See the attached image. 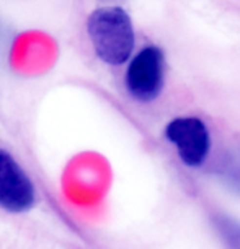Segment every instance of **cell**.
Returning <instances> with one entry per match:
<instances>
[{"label":"cell","instance_id":"2","mask_svg":"<svg viewBox=\"0 0 240 249\" xmlns=\"http://www.w3.org/2000/svg\"><path fill=\"white\" fill-rule=\"evenodd\" d=\"M126 87L138 101H152L163 87V54L159 48H145L133 59L126 72Z\"/></svg>","mask_w":240,"mask_h":249},{"label":"cell","instance_id":"5","mask_svg":"<svg viewBox=\"0 0 240 249\" xmlns=\"http://www.w3.org/2000/svg\"><path fill=\"white\" fill-rule=\"evenodd\" d=\"M218 228L224 236V241L229 244V248L240 249V225H235L229 218H219Z\"/></svg>","mask_w":240,"mask_h":249},{"label":"cell","instance_id":"1","mask_svg":"<svg viewBox=\"0 0 240 249\" xmlns=\"http://www.w3.org/2000/svg\"><path fill=\"white\" fill-rule=\"evenodd\" d=\"M95 54L103 62L121 65L134 49V28L129 15L120 7H103L90 13L87 21Z\"/></svg>","mask_w":240,"mask_h":249},{"label":"cell","instance_id":"4","mask_svg":"<svg viewBox=\"0 0 240 249\" xmlns=\"http://www.w3.org/2000/svg\"><path fill=\"white\" fill-rule=\"evenodd\" d=\"M35 202V186L5 150H0V205L8 212H25Z\"/></svg>","mask_w":240,"mask_h":249},{"label":"cell","instance_id":"3","mask_svg":"<svg viewBox=\"0 0 240 249\" xmlns=\"http://www.w3.org/2000/svg\"><path fill=\"white\" fill-rule=\"evenodd\" d=\"M165 137L177 147V152L188 166H200L208 158L211 139L208 127L198 117H178L165 129Z\"/></svg>","mask_w":240,"mask_h":249}]
</instances>
